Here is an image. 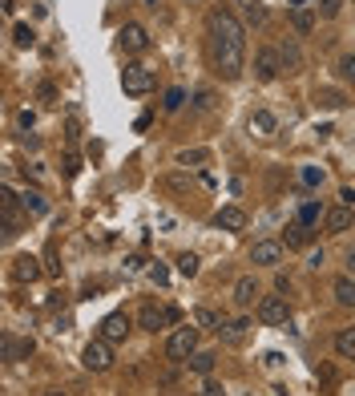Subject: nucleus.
I'll list each match as a JSON object with an SVG mask.
<instances>
[{
	"label": "nucleus",
	"mask_w": 355,
	"mask_h": 396,
	"mask_svg": "<svg viewBox=\"0 0 355 396\" xmlns=\"http://www.w3.org/2000/svg\"><path fill=\"white\" fill-rule=\"evenodd\" d=\"M13 41L20 45V49H29L32 41H36V33H32L29 25H16V29H13Z\"/></svg>",
	"instance_id": "obj_33"
},
{
	"label": "nucleus",
	"mask_w": 355,
	"mask_h": 396,
	"mask_svg": "<svg viewBox=\"0 0 355 396\" xmlns=\"http://www.w3.org/2000/svg\"><path fill=\"white\" fill-rule=\"evenodd\" d=\"M182 101H186V89H170V93H166V101H161V105H166V110L174 114L178 105H182Z\"/></svg>",
	"instance_id": "obj_34"
},
{
	"label": "nucleus",
	"mask_w": 355,
	"mask_h": 396,
	"mask_svg": "<svg viewBox=\"0 0 355 396\" xmlns=\"http://www.w3.org/2000/svg\"><path fill=\"white\" fill-rule=\"evenodd\" d=\"M347 93H343V89H315V105H319V110H343V105H347Z\"/></svg>",
	"instance_id": "obj_22"
},
{
	"label": "nucleus",
	"mask_w": 355,
	"mask_h": 396,
	"mask_svg": "<svg viewBox=\"0 0 355 396\" xmlns=\"http://www.w3.org/2000/svg\"><path fill=\"white\" fill-rule=\"evenodd\" d=\"M194 324H198V328L218 331V328H222V315L214 312V308H198V312H194Z\"/></svg>",
	"instance_id": "obj_27"
},
{
	"label": "nucleus",
	"mask_w": 355,
	"mask_h": 396,
	"mask_svg": "<svg viewBox=\"0 0 355 396\" xmlns=\"http://www.w3.org/2000/svg\"><path fill=\"white\" fill-rule=\"evenodd\" d=\"M331 344H335V356H339V360H355V328H339Z\"/></svg>",
	"instance_id": "obj_21"
},
{
	"label": "nucleus",
	"mask_w": 355,
	"mask_h": 396,
	"mask_svg": "<svg viewBox=\"0 0 355 396\" xmlns=\"http://www.w3.org/2000/svg\"><path fill=\"white\" fill-rule=\"evenodd\" d=\"M214 227H218V231H242V227H246V211H242V206H222V211H218V215H214Z\"/></svg>",
	"instance_id": "obj_14"
},
{
	"label": "nucleus",
	"mask_w": 355,
	"mask_h": 396,
	"mask_svg": "<svg viewBox=\"0 0 355 396\" xmlns=\"http://www.w3.org/2000/svg\"><path fill=\"white\" fill-rule=\"evenodd\" d=\"M255 315H258V324H267V328H283V324L290 319L287 296H262L255 303Z\"/></svg>",
	"instance_id": "obj_4"
},
{
	"label": "nucleus",
	"mask_w": 355,
	"mask_h": 396,
	"mask_svg": "<svg viewBox=\"0 0 355 396\" xmlns=\"http://www.w3.org/2000/svg\"><path fill=\"white\" fill-rule=\"evenodd\" d=\"M250 263L255 267H279L283 263V243H274V239H258L255 247H250Z\"/></svg>",
	"instance_id": "obj_9"
},
{
	"label": "nucleus",
	"mask_w": 355,
	"mask_h": 396,
	"mask_svg": "<svg viewBox=\"0 0 355 396\" xmlns=\"http://www.w3.org/2000/svg\"><path fill=\"white\" fill-rule=\"evenodd\" d=\"M255 299H262V296H258L255 275H239V279H234V303H239V308H250Z\"/></svg>",
	"instance_id": "obj_15"
},
{
	"label": "nucleus",
	"mask_w": 355,
	"mask_h": 396,
	"mask_svg": "<svg viewBox=\"0 0 355 396\" xmlns=\"http://www.w3.org/2000/svg\"><path fill=\"white\" fill-rule=\"evenodd\" d=\"M335 77H339V81H351L355 85V53H343V57L335 61Z\"/></svg>",
	"instance_id": "obj_29"
},
{
	"label": "nucleus",
	"mask_w": 355,
	"mask_h": 396,
	"mask_svg": "<svg viewBox=\"0 0 355 396\" xmlns=\"http://www.w3.org/2000/svg\"><path fill=\"white\" fill-rule=\"evenodd\" d=\"M65 138H69V146L81 138V126H77V117H69V126H65Z\"/></svg>",
	"instance_id": "obj_37"
},
{
	"label": "nucleus",
	"mask_w": 355,
	"mask_h": 396,
	"mask_svg": "<svg viewBox=\"0 0 355 396\" xmlns=\"http://www.w3.org/2000/svg\"><path fill=\"white\" fill-rule=\"evenodd\" d=\"M206 33H210V61L214 73L222 81H239L242 69H246V29L234 13L214 8L206 17Z\"/></svg>",
	"instance_id": "obj_1"
},
{
	"label": "nucleus",
	"mask_w": 355,
	"mask_h": 396,
	"mask_svg": "<svg viewBox=\"0 0 355 396\" xmlns=\"http://www.w3.org/2000/svg\"><path fill=\"white\" fill-rule=\"evenodd\" d=\"M121 49L129 53V57H138V53H145L149 49V33H145L142 25H133V20H129V25H121Z\"/></svg>",
	"instance_id": "obj_10"
},
{
	"label": "nucleus",
	"mask_w": 355,
	"mask_h": 396,
	"mask_svg": "<svg viewBox=\"0 0 355 396\" xmlns=\"http://www.w3.org/2000/svg\"><path fill=\"white\" fill-rule=\"evenodd\" d=\"M198 267H202V259H198L194 251H182V255H178V271H182L186 279H194V275H198Z\"/></svg>",
	"instance_id": "obj_30"
},
{
	"label": "nucleus",
	"mask_w": 355,
	"mask_h": 396,
	"mask_svg": "<svg viewBox=\"0 0 355 396\" xmlns=\"http://www.w3.org/2000/svg\"><path fill=\"white\" fill-rule=\"evenodd\" d=\"M307 243H311V227H307V223H299V218H295V223H290V227H287V235H283V247H295V251H303Z\"/></svg>",
	"instance_id": "obj_19"
},
{
	"label": "nucleus",
	"mask_w": 355,
	"mask_h": 396,
	"mask_svg": "<svg viewBox=\"0 0 355 396\" xmlns=\"http://www.w3.org/2000/svg\"><path fill=\"white\" fill-rule=\"evenodd\" d=\"M303 182H307V186H319L323 170H319V166H303Z\"/></svg>",
	"instance_id": "obj_36"
},
{
	"label": "nucleus",
	"mask_w": 355,
	"mask_h": 396,
	"mask_svg": "<svg viewBox=\"0 0 355 396\" xmlns=\"http://www.w3.org/2000/svg\"><path fill=\"white\" fill-rule=\"evenodd\" d=\"M210 162V150L206 146H194V150H182L178 154V166H186V170H198V166Z\"/></svg>",
	"instance_id": "obj_25"
},
{
	"label": "nucleus",
	"mask_w": 355,
	"mask_h": 396,
	"mask_svg": "<svg viewBox=\"0 0 355 396\" xmlns=\"http://www.w3.org/2000/svg\"><path fill=\"white\" fill-rule=\"evenodd\" d=\"M202 396H226V388L218 384V380H206V388H202Z\"/></svg>",
	"instance_id": "obj_39"
},
{
	"label": "nucleus",
	"mask_w": 355,
	"mask_h": 396,
	"mask_svg": "<svg viewBox=\"0 0 355 396\" xmlns=\"http://www.w3.org/2000/svg\"><path fill=\"white\" fill-rule=\"evenodd\" d=\"M0 8H4V13L13 17V13H16V0H0Z\"/></svg>",
	"instance_id": "obj_47"
},
{
	"label": "nucleus",
	"mask_w": 355,
	"mask_h": 396,
	"mask_svg": "<svg viewBox=\"0 0 355 396\" xmlns=\"http://www.w3.org/2000/svg\"><path fill=\"white\" fill-rule=\"evenodd\" d=\"M315 8H311V0H299V4H290V25H295V33H315Z\"/></svg>",
	"instance_id": "obj_12"
},
{
	"label": "nucleus",
	"mask_w": 355,
	"mask_h": 396,
	"mask_svg": "<svg viewBox=\"0 0 355 396\" xmlns=\"http://www.w3.org/2000/svg\"><path fill=\"white\" fill-rule=\"evenodd\" d=\"M255 77L258 81H274V77H283V57H279V49H258L255 53Z\"/></svg>",
	"instance_id": "obj_6"
},
{
	"label": "nucleus",
	"mask_w": 355,
	"mask_h": 396,
	"mask_svg": "<svg viewBox=\"0 0 355 396\" xmlns=\"http://www.w3.org/2000/svg\"><path fill=\"white\" fill-rule=\"evenodd\" d=\"M242 17H246V25H267V8L250 0V4H242Z\"/></svg>",
	"instance_id": "obj_31"
},
{
	"label": "nucleus",
	"mask_w": 355,
	"mask_h": 396,
	"mask_svg": "<svg viewBox=\"0 0 355 396\" xmlns=\"http://www.w3.org/2000/svg\"><path fill=\"white\" fill-rule=\"evenodd\" d=\"M274 287H279V296H287V291H290V279H287V275H279V279H274Z\"/></svg>",
	"instance_id": "obj_45"
},
{
	"label": "nucleus",
	"mask_w": 355,
	"mask_h": 396,
	"mask_svg": "<svg viewBox=\"0 0 355 396\" xmlns=\"http://www.w3.org/2000/svg\"><path fill=\"white\" fill-rule=\"evenodd\" d=\"M279 57H283V73H290V77H295V73H303V53H299V45H295L290 37L279 45Z\"/></svg>",
	"instance_id": "obj_16"
},
{
	"label": "nucleus",
	"mask_w": 355,
	"mask_h": 396,
	"mask_svg": "<svg viewBox=\"0 0 355 396\" xmlns=\"http://www.w3.org/2000/svg\"><path fill=\"white\" fill-rule=\"evenodd\" d=\"M129 328H133V324H129V315L126 312H113V315H105V319H101V340L121 344V340L129 336Z\"/></svg>",
	"instance_id": "obj_11"
},
{
	"label": "nucleus",
	"mask_w": 355,
	"mask_h": 396,
	"mask_svg": "<svg viewBox=\"0 0 355 396\" xmlns=\"http://www.w3.org/2000/svg\"><path fill=\"white\" fill-rule=\"evenodd\" d=\"M149 279H154V283H166V279H170V271H166V267H149Z\"/></svg>",
	"instance_id": "obj_41"
},
{
	"label": "nucleus",
	"mask_w": 355,
	"mask_h": 396,
	"mask_svg": "<svg viewBox=\"0 0 355 396\" xmlns=\"http://www.w3.org/2000/svg\"><path fill=\"white\" fill-rule=\"evenodd\" d=\"M250 319L246 315H234V319H222V328H218V340L222 344H230V348H239V344H246V336H250Z\"/></svg>",
	"instance_id": "obj_8"
},
{
	"label": "nucleus",
	"mask_w": 355,
	"mask_h": 396,
	"mask_svg": "<svg viewBox=\"0 0 355 396\" xmlns=\"http://www.w3.org/2000/svg\"><path fill=\"white\" fill-rule=\"evenodd\" d=\"M339 8H343V0H323V4H319V17L331 20V17H339Z\"/></svg>",
	"instance_id": "obj_35"
},
{
	"label": "nucleus",
	"mask_w": 355,
	"mask_h": 396,
	"mask_svg": "<svg viewBox=\"0 0 355 396\" xmlns=\"http://www.w3.org/2000/svg\"><path fill=\"white\" fill-rule=\"evenodd\" d=\"M41 101H45V105H57V89H53V85H41Z\"/></svg>",
	"instance_id": "obj_42"
},
{
	"label": "nucleus",
	"mask_w": 355,
	"mask_h": 396,
	"mask_svg": "<svg viewBox=\"0 0 355 396\" xmlns=\"http://www.w3.org/2000/svg\"><path fill=\"white\" fill-rule=\"evenodd\" d=\"M186 364H190L198 376H210V372H214V352H194Z\"/></svg>",
	"instance_id": "obj_28"
},
{
	"label": "nucleus",
	"mask_w": 355,
	"mask_h": 396,
	"mask_svg": "<svg viewBox=\"0 0 355 396\" xmlns=\"http://www.w3.org/2000/svg\"><path fill=\"white\" fill-rule=\"evenodd\" d=\"M319 218H327V206H323V202H315V198H303V202H299V223L315 227Z\"/></svg>",
	"instance_id": "obj_23"
},
{
	"label": "nucleus",
	"mask_w": 355,
	"mask_h": 396,
	"mask_svg": "<svg viewBox=\"0 0 355 396\" xmlns=\"http://www.w3.org/2000/svg\"><path fill=\"white\" fill-rule=\"evenodd\" d=\"M20 206H25V215H45L48 211V202H45L41 190H25V194H20Z\"/></svg>",
	"instance_id": "obj_26"
},
{
	"label": "nucleus",
	"mask_w": 355,
	"mask_h": 396,
	"mask_svg": "<svg viewBox=\"0 0 355 396\" xmlns=\"http://www.w3.org/2000/svg\"><path fill=\"white\" fill-rule=\"evenodd\" d=\"M16 121H20L25 130H32V121H36V114H32V110H20V114H16Z\"/></svg>",
	"instance_id": "obj_43"
},
{
	"label": "nucleus",
	"mask_w": 355,
	"mask_h": 396,
	"mask_svg": "<svg viewBox=\"0 0 355 396\" xmlns=\"http://www.w3.org/2000/svg\"><path fill=\"white\" fill-rule=\"evenodd\" d=\"M13 275L20 283H32V279H41V263L32 259V255H16V263H13Z\"/></svg>",
	"instance_id": "obj_20"
},
{
	"label": "nucleus",
	"mask_w": 355,
	"mask_h": 396,
	"mask_svg": "<svg viewBox=\"0 0 355 396\" xmlns=\"http://www.w3.org/2000/svg\"><path fill=\"white\" fill-rule=\"evenodd\" d=\"M343 263H347V275H355V243L347 247V255H343Z\"/></svg>",
	"instance_id": "obj_44"
},
{
	"label": "nucleus",
	"mask_w": 355,
	"mask_h": 396,
	"mask_svg": "<svg viewBox=\"0 0 355 396\" xmlns=\"http://www.w3.org/2000/svg\"><path fill=\"white\" fill-rule=\"evenodd\" d=\"M331 291H335V303H343V308H355V275H339Z\"/></svg>",
	"instance_id": "obj_24"
},
{
	"label": "nucleus",
	"mask_w": 355,
	"mask_h": 396,
	"mask_svg": "<svg viewBox=\"0 0 355 396\" xmlns=\"http://www.w3.org/2000/svg\"><path fill=\"white\" fill-rule=\"evenodd\" d=\"M154 69L142 65V61H129L126 69H121V89H126L129 98H145L149 89H154Z\"/></svg>",
	"instance_id": "obj_3"
},
{
	"label": "nucleus",
	"mask_w": 355,
	"mask_h": 396,
	"mask_svg": "<svg viewBox=\"0 0 355 396\" xmlns=\"http://www.w3.org/2000/svg\"><path fill=\"white\" fill-rule=\"evenodd\" d=\"M198 331L202 328H194V324H186V328H178L170 340H166V360H174V364H186L198 352Z\"/></svg>",
	"instance_id": "obj_2"
},
{
	"label": "nucleus",
	"mask_w": 355,
	"mask_h": 396,
	"mask_svg": "<svg viewBox=\"0 0 355 396\" xmlns=\"http://www.w3.org/2000/svg\"><path fill=\"white\" fill-rule=\"evenodd\" d=\"M77 170H81L77 154H69V158H65V178H73V174H77Z\"/></svg>",
	"instance_id": "obj_40"
},
{
	"label": "nucleus",
	"mask_w": 355,
	"mask_h": 396,
	"mask_svg": "<svg viewBox=\"0 0 355 396\" xmlns=\"http://www.w3.org/2000/svg\"><path fill=\"white\" fill-rule=\"evenodd\" d=\"M339 198H343V206H351V202H355V190H351V186H343V190H339Z\"/></svg>",
	"instance_id": "obj_46"
},
{
	"label": "nucleus",
	"mask_w": 355,
	"mask_h": 396,
	"mask_svg": "<svg viewBox=\"0 0 355 396\" xmlns=\"http://www.w3.org/2000/svg\"><path fill=\"white\" fill-rule=\"evenodd\" d=\"M194 105H198V110H214V105H218V93H214V89H198V93H194Z\"/></svg>",
	"instance_id": "obj_32"
},
{
	"label": "nucleus",
	"mask_w": 355,
	"mask_h": 396,
	"mask_svg": "<svg viewBox=\"0 0 355 396\" xmlns=\"http://www.w3.org/2000/svg\"><path fill=\"white\" fill-rule=\"evenodd\" d=\"M25 356H32V340L25 336V340H16L13 331H4V360H25Z\"/></svg>",
	"instance_id": "obj_18"
},
{
	"label": "nucleus",
	"mask_w": 355,
	"mask_h": 396,
	"mask_svg": "<svg viewBox=\"0 0 355 396\" xmlns=\"http://www.w3.org/2000/svg\"><path fill=\"white\" fill-rule=\"evenodd\" d=\"M351 223H355V211H351V206H335V211H327V218H323L327 235H343V231H351Z\"/></svg>",
	"instance_id": "obj_13"
},
{
	"label": "nucleus",
	"mask_w": 355,
	"mask_h": 396,
	"mask_svg": "<svg viewBox=\"0 0 355 396\" xmlns=\"http://www.w3.org/2000/svg\"><path fill=\"white\" fill-rule=\"evenodd\" d=\"M81 360H85V368H89V372H109V368H113V344L97 336L93 344L81 352Z\"/></svg>",
	"instance_id": "obj_5"
},
{
	"label": "nucleus",
	"mask_w": 355,
	"mask_h": 396,
	"mask_svg": "<svg viewBox=\"0 0 355 396\" xmlns=\"http://www.w3.org/2000/svg\"><path fill=\"white\" fill-rule=\"evenodd\" d=\"M170 319H178V312L174 308H158V303H145L142 312H138V328H145V331H161Z\"/></svg>",
	"instance_id": "obj_7"
},
{
	"label": "nucleus",
	"mask_w": 355,
	"mask_h": 396,
	"mask_svg": "<svg viewBox=\"0 0 355 396\" xmlns=\"http://www.w3.org/2000/svg\"><path fill=\"white\" fill-rule=\"evenodd\" d=\"M45 396H69V392H61V388H53V392H45Z\"/></svg>",
	"instance_id": "obj_48"
},
{
	"label": "nucleus",
	"mask_w": 355,
	"mask_h": 396,
	"mask_svg": "<svg viewBox=\"0 0 355 396\" xmlns=\"http://www.w3.org/2000/svg\"><path fill=\"white\" fill-rule=\"evenodd\" d=\"M323 263H327V255H323V251H311V255H307V267H311V271H319Z\"/></svg>",
	"instance_id": "obj_38"
},
{
	"label": "nucleus",
	"mask_w": 355,
	"mask_h": 396,
	"mask_svg": "<svg viewBox=\"0 0 355 396\" xmlns=\"http://www.w3.org/2000/svg\"><path fill=\"white\" fill-rule=\"evenodd\" d=\"M274 126H279V121H274L271 110H255V114H250V121H246V130L255 133V138H271Z\"/></svg>",
	"instance_id": "obj_17"
}]
</instances>
